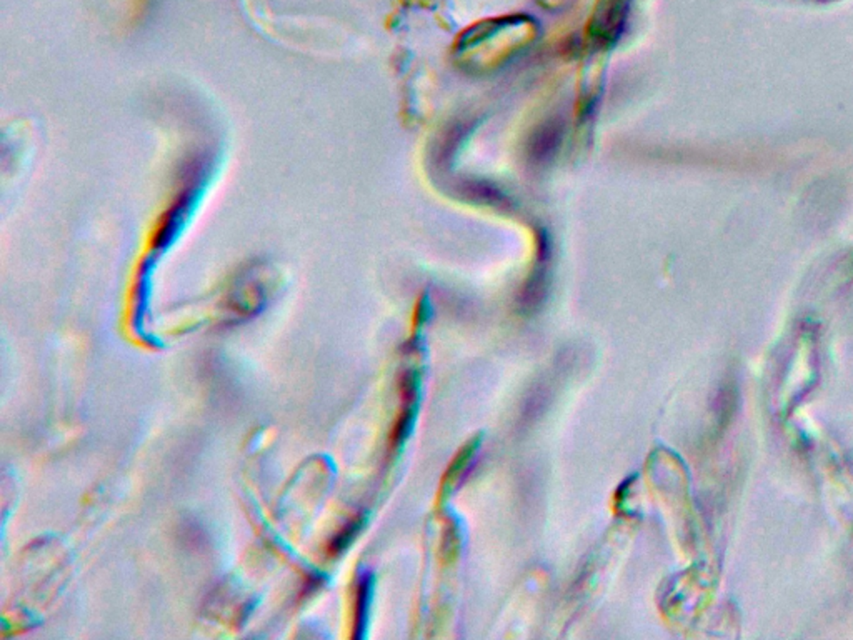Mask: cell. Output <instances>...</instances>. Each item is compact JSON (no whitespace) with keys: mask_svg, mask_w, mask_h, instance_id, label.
Listing matches in <instances>:
<instances>
[{"mask_svg":"<svg viewBox=\"0 0 853 640\" xmlns=\"http://www.w3.org/2000/svg\"><path fill=\"white\" fill-rule=\"evenodd\" d=\"M477 445H478L477 440L475 442H473V440L468 442V444L465 447H463V449L455 455V459L452 460V464L448 465L445 475H443V482H442L443 489H445V487L448 489V487H450L453 484V482H457L463 475V472L467 470L468 464H470L472 459H473V455H475Z\"/></svg>","mask_w":853,"mask_h":640,"instance_id":"obj_1","label":"cell"},{"mask_svg":"<svg viewBox=\"0 0 853 640\" xmlns=\"http://www.w3.org/2000/svg\"><path fill=\"white\" fill-rule=\"evenodd\" d=\"M368 594H371V580L368 577H363L360 580L357 589V597H355V634L353 637L357 639L362 635L363 625H365V615H367L368 607Z\"/></svg>","mask_w":853,"mask_h":640,"instance_id":"obj_2","label":"cell"},{"mask_svg":"<svg viewBox=\"0 0 853 640\" xmlns=\"http://www.w3.org/2000/svg\"><path fill=\"white\" fill-rule=\"evenodd\" d=\"M360 525H362V520H360V519H355L352 522H348V524L345 525L343 529L340 530L338 534L335 535V537L332 539V542H330V545H329L330 555H337V554L342 552V550L345 547H347V545L350 542H352V539L355 537V534H357V532H358Z\"/></svg>","mask_w":853,"mask_h":640,"instance_id":"obj_3","label":"cell"}]
</instances>
